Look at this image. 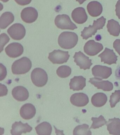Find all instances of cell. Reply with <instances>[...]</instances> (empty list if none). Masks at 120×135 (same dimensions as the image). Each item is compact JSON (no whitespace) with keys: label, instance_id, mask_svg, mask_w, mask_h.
<instances>
[{"label":"cell","instance_id":"cell-19","mask_svg":"<svg viewBox=\"0 0 120 135\" xmlns=\"http://www.w3.org/2000/svg\"><path fill=\"white\" fill-rule=\"evenodd\" d=\"M12 96L15 100L19 101H26L29 97V93L28 90L24 86H16L12 90Z\"/></svg>","mask_w":120,"mask_h":135},{"label":"cell","instance_id":"cell-21","mask_svg":"<svg viewBox=\"0 0 120 135\" xmlns=\"http://www.w3.org/2000/svg\"><path fill=\"white\" fill-rule=\"evenodd\" d=\"M87 10L90 16L97 17L102 14L103 10V6L99 2L92 1L89 2L87 5Z\"/></svg>","mask_w":120,"mask_h":135},{"label":"cell","instance_id":"cell-8","mask_svg":"<svg viewBox=\"0 0 120 135\" xmlns=\"http://www.w3.org/2000/svg\"><path fill=\"white\" fill-rule=\"evenodd\" d=\"M73 58L74 59V62L77 65L79 66L80 69L84 70L89 69L92 65V60L81 51L75 52Z\"/></svg>","mask_w":120,"mask_h":135},{"label":"cell","instance_id":"cell-30","mask_svg":"<svg viewBox=\"0 0 120 135\" xmlns=\"http://www.w3.org/2000/svg\"><path fill=\"white\" fill-rule=\"evenodd\" d=\"M120 100V90L115 91L110 96L109 102L111 108L114 107L116 104L119 102Z\"/></svg>","mask_w":120,"mask_h":135},{"label":"cell","instance_id":"cell-24","mask_svg":"<svg viewBox=\"0 0 120 135\" xmlns=\"http://www.w3.org/2000/svg\"><path fill=\"white\" fill-rule=\"evenodd\" d=\"M14 16L11 12H7L4 13L0 18V26L1 29H6L14 21Z\"/></svg>","mask_w":120,"mask_h":135},{"label":"cell","instance_id":"cell-17","mask_svg":"<svg viewBox=\"0 0 120 135\" xmlns=\"http://www.w3.org/2000/svg\"><path fill=\"white\" fill-rule=\"evenodd\" d=\"M71 17L73 21L78 24H82L87 21L88 16L85 8L78 7L72 11Z\"/></svg>","mask_w":120,"mask_h":135},{"label":"cell","instance_id":"cell-14","mask_svg":"<svg viewBox=\"0 0 120 135\" xmlns=\"http://www.w3.org/2000/svg\"><path fill=\"white\" fill-rule=\"evenodd\" d=\"M98 56L100 57L101 62L108 65L116 64L118 56L114 52L113 50L106 47L104 51L99 55Z\"/></svg>","mask_w":120,"mask_h":135},{"label":"cell","instance_id":"cell-10","mask_svg":"<svg viewBox=\"0 0 120 135\" xmlns=\"http://www.w3.org/2000/svg\"><path fill=\"white\" fill-rule=\"evenodd\" d=\"M103 49V45L96 42L94 40L87 41L84 46V51L88 55L94 56L98 54Z\"/></svg>","mask_w":120,"mask_h":135},{"label":"cell","instance_id":"cell-20","mask_svg":"<svg viewBox=\"0 0 120 135\" xmlns=\"http://www.w3.org/2000/svg\"><path fill=\"white\" fill-rule=\"evenodd\" d=\"M69 86L73 91L82 90L86 85V79L83 76H75L70 80Z\"/></svg>","mask_w":120,"mask_h":135},{"label":"cell","instance_id":"cell-39","mask_svg":"<svg viewBox=\"0 0 120 135\" xmlns=\"http://www.w3.org/2000/svg\"><path fill=\"white\" fill-rule=\"evenodd\" d=\"M9 1V0H1V1H2V2H4V3H6V2H8Z\"/></svg>","mask_w":120,"mask_h":135},{"label":"cell","instance_id":"cell-13","mask_svg":"<svg viewBox=\"0 0 120 135\" xmlns=\"http://www.w3.org/2000/svg\"><path fill=\"white\" fill-rule=\"evenodd\" d=\"M12 127L10 132L12 135H21L29 133L32 129V128L28 123H23L21 121L15 122Z\"/></svg>","mask_w":120,"mask_h":135},{"label":"cell","instance_id":"cell-2","mask_svg":"<svg viewBox=\"0 0 120 135\" xmlns=\"http://www.w3.org/2000/svg\"><path fill=\"white\" fill-rule=\"evenodd\" d=\"M32 67V62L29 58L23 57L13 62L12 71L15 75L24 74L30 71Z\"/></svg>","mask_w":120,"mask_h":135},{"label":"cell","instance_id":"cell-4","mask_svg":"<svg viewBox=\"0 0 120 135\" xmlns=\"http://www.w3.org/2000/svg\"><path fill=\"white\" fill-rule=\"evenodd\" d=\"M31 78L33 84L39 87L45 86L48 80L47 73L41 68L34 69L31 73Z\"/></svg>","mask_w":120,"mask_h":135},{"label":"cell","instance_id":"cell-6","mask_svg":"<svg viewBox=\"0 0 120 135\" xmlns=\"http://www.w3.org/2000/svg\"><path fill=\"white\" fill-rule=\"evenodd\" d=\"M70 57L68 51L60 50H54L49 53L48 59L53 64H62L66 63Z\"/></svg>","mask_w":120,"mask_h":135},{"label":"cell","instance_id":"cell-34","mask_svg":"<svg viewBox=\"0 0 120 135\" xmlns=\"http://www.w3.org/2000/svg\"><path fill=\"white\" fill-rule=\"evenodd\" d=\"M1 97L6 95L8 94V90L7 86L1 83Z\"/></svg>","mask_w":120,"mask_h":135},{"label":"cell","instance_id":"cell-31","mask_svg":"<svg viewBox=\"0 0 120 135\" xmlns=\"http://www.w3.org/2000/svg\"><path fill=\"white\" fill-rule=\"evenodd\" d=\"M1 52L3 50L4 46L10 41V38L8 35L5 33H2L1 35Z\"/></svg>","mask_w":120,"mask_h":135},{"label":"cell","instance_id":"cell-7","mask_svg":"<svg viewBox=\"0 0 120 135\" xmlns=\"http://www.w3.org/2000/svg\"><path fill=\"white\" fill-rule=\"evenodd\" d=\"M7 32L13 40H20L26 35V30L22 24L15 23L8 28Z\"/></svg>","mask_w":120,"mask_h":135},{"label":"cell","instance_id":"cell-16","mask_svg":"<svg viewBox=\"0 0 120 135\" xmlns=\"http://www.w3.org/2000/svg\"><path fill=\"white\" fill-rule=\"evenodd\" d=\"M89 82L98 89H102L104 91H111L113 89V84L108 81H102V79L94 78H90Z\"/></svg>","mask_w":120,"mask_h":135},{"label":"cell","instance_id":"cell-32","mask_svg":"<svg viewBox=\"0 0 120 135\" xmlns=\"http://www.w3.org/2000/svg\"><path fill=\"white\" fill-rule=\"evenodd\" d=\"M1 81L4 80L7 75V69L6 67L1 63Z\"/></svg>","mask_w":120,"mask_h":135},{"label":"cell","instance_id":"cell-11","mask_svg":"<svg viewBox=\"0 0 120 135\" xmlns=\"http://www.w3.org/2000/svg\"><path fill=\"white\" fill-rule=\"evenodd\" d=\"M5 52L10 57L16 58L22 54L24 52L23 47L21 44L15 42L8 45L5 49Z\"/></svg>","mask_w":120,"mask_h":135},{"label":"cell","instance_id":"cell-25","mask_svg":"<svg viewBox=\"0 0 120 135\" xmlns=\"http://www.w3.org/2000/svg\"><path fill=\"white\" fill-rule=\"evenodd\" d=\"M107 30L111 35L118 36L120 33V25L118 22L111 19L108 21L107 25Z\"/></svg>","mask_w":120,"mask_h":135},{"label":"cell","instance_id":"cell-5","mask_svg":"<svg viewBox=\"0 0 120 135\" xmlns=\"http://www.w3.org/2000/svg\"><path fill=\"white\" fill-rule=\"evenodd\" d=\"M55 25L58 28L62 30H73L77 29L75 24L73 23L70 17L67 15H58L55 20Z\"/></svg>","mask_w":120,"mask_h":135},{"label":"cell","instance_id":"cell-35","mask_svg":"<svg viewBox=\"0 0 120 135\" xmlns=\"http://www.w3.org/2000/svg\"><path fill=\"white\" fill-rule=\"evenodd\" d=\"M18 5L25 6L30 4L32 0H15Z\"/></svg>","mask_w":120,"mask_h":135},{"label":"cell","instance_id":"cell-33","mask_svg":"<svg viewBox=\"0 0 120 135\" xmlns=\"http://www.w3.org/2000/svg\"><path fill=\"white\" fill-rule=\"evenodd\" d=\"M113 46L116 51L120 56V40L119 39H117L114 41L113 43Z\"/></svg>","mask_w":120,"mask_h":135},{"label":"cell","instance_id":"cell-29","mask_svg":"<svg viewBox=\"0 0 120 135\" xmlns=\"http://www.w3.org/2000/svg\"><path fill=\"white\" fill-rule=\"evenodd\" d=\"M91 120L93 121V123L90 129L98 128L107 123V121L102 115L98 118L92 117Z\"/></svg>","mask_w":120,"mask_h":135},{"label":"cell","instance_id":"cell-27","mask_svg":"<svg viewBox=\"0 0 120 135\" xmlns=\"http://www.w3.org/2000/svg\"><path fill=\"white\" fill-rule=\"evenodd\" d=\"M73 135H92V132L89 128V126L84 124L78 126L74 129Z\"/></svg>","mask_w":120,"mask_h":135},{"label":"cell","instance_id":"cell-15","mask_svg":"<svg viewBox=\"0 0 120 135\" xmlns=\"http://www.w3.org/2000/svg\"><path fill=\"white\" fill-rule=\"evenodd\" d=\"M71 104L78 107L85 106L89 102L88 96L84 93H76L73 94L70 98Z\"/></svg>","mask_w":120,"mask_h":135},{"label":"cell","instance_id":"cell-37","mask_svg":"<svg viewBox=\"0 0 120 135\" xmlns=\"http://www.w3.org/2000/svg\"><path fill=\"white\" fill-rule=\"evenodd\" d=\"M115 76L117 79L120 80V66H118L116 70Z\"/></svg>","mask_w":120,"mask_h":135},{"label":"cell","instance_id":"cell-28","mask_svg":"<svg viewBox=\"0 0 120 135\" xmlns=\"http://www.w3.org/2000/svg\"><path fill=\"white\" fill-rule=\"evenodd\" d=\"M71 69L69 66L67 65H62L58 68L56 70L57 75L61 78H67L71 74Z\"/></svg>","mask_w":120,"mask_h":135},{"label":"cell","instance_id":"cell-23","mask_svg":"<svg viewBox=\"0 0 120 135\" xmlns=\"http://www.w3.org/2000/svg\"><path fill=\"white\" fill-rule=\"evenodd\" d=\"M107 100V98L106 94L103 93H98L93 96L91 102L94 106L100 107L105 105Z\"/></svg>","mask_w":120,"mask_h":135},{"label":"cell","instance_id":"cell-18","mask_svg":"<svg viewBox=\"0 0 120 135\" xmlns=\"http://www.w3.org/2000/svg\"><path fill=\"white\" fill-rule=\"evenodd\" d=\"M36 113L35 107L31 103H26L23 105L20 110L21 116L25 120L33 118Z\"/></svg>","mask_w":120,"mask_h":135},{"label":"cell","instance_id":"cell-22","mask_svg":"<svg viewBox=\"0 0 120 135\" xmlns=\"http://www.w3.org/2000/svg\"><path fill=\"white\" fill-rule=\"evenodd\" d=\"M107 130L110 134L120 135V119L119 118H114L109 119L106 123Z\"/></svg>","mask_w":120,"mask_h":135},{"label":"cell","instance_id":"cell-3","mask_svg":"<svg viewBox=\"0 0 120 135\" xmlns=\"http://www.w3.org/2000/svg\"><path fill=\"white\" fill-rule=\"evenodd\" d=\"M106 18L103 16L94 21L93 25H89L88 27H85L83 31L81 32V36L83 39L87 40L94 35L98 30L102 29L105 25Z\"/></svg>","mask_w":120,"mask_h":135},{"label":"cell","instance_id":"cell-36","mask_svg":"<svg viewBox=\"0 0 120 135\" xmlns=\"http://www.w3.org/2000/svg\"><path fill=\"white\" fill-rule=\"evenodd\" d=\"M116 15L119 19H120V0L117 2L116 5Z\"/></svg>","mask_w":120,"mask_h":135},{"label":"cell","instance_id":"cell-12","mask_svg":"<svg viewBox=\"0 0 120 135\" xmlns=\"http://www.w3.org/2000/svg\"><path fill=\"white\" fill-rule=\"evenodd\" d=\"M92 74L95 78L102 79H107L112 74L111 68L101 65H96L92 69Z\"/></svg>","mask_w":120,"mask_h":135},{"label":"cell","instance_id":"cell-26","mask_svg":"<svg viewBox=\"0 0 120 135\" xmlns=\"http://www.w3.org/2000/svg\"><path fill=\"white\" fill-rule=\"evenodd\" d=\"M35 129L37 134L50 135L52 132V127L48 122H44L38 124Z\"/></svg>","mask_w":120,"mask_h":135},{"label":"cell","instance_id":"cell-38","mask_svg":"<svg viewBox=\"0 0 120 135\" xmlns=\"http://www.w3.org/2000/svg\"><path fill=\"white\" fill-rule=\"evenodd\" d=\"M87 0H76L77 2H78L80 4H83Z\"/></svg>","mask_w":120,"mask_h":135},{"label":"cell","instance_id":"cell-1","mask_svg":"<svg viewBox=\"0 0 120 135\" xmlns=\"http://www.w3.org/2000/svg\"><path fill=\"white\" fill-rule=\"evenodd\" d=\"M78 37L76 33L71 32H64L59 36L58 42L62 48L70 49L77 44Z\"/></svg>","mask_w":120,"mask_h":135},{"label":"cell","instance_id":"cell-9","mask_svg":"<svg viewBox=\"0 0 120 135\" xmlns=\"http://www.w3.org/2000/svg\"><path fill=\"white\" fill-rule=\"evenodd\" d=\"M38 17L37 10L33 7H29L24 8L21 12L22 20L27 23L35 22Z\"/></svg>","mask_w":120,"mask_h":135}]
</instances>
